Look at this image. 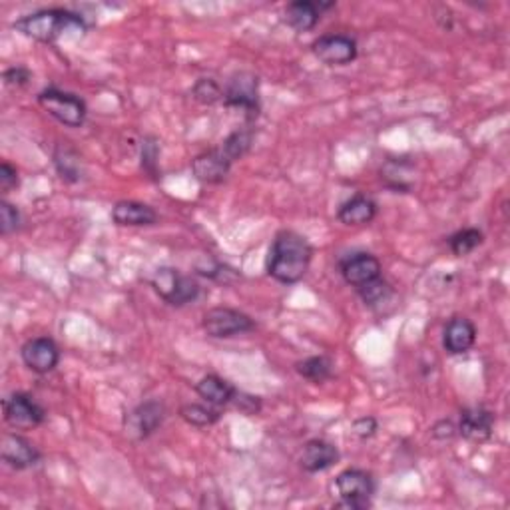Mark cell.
<instances>
[{
  "instance_id": "obj_1",
  "label": "cell",
  "mask_w": 510,
  "mask_h": 510,
  "mask_svg": "<svg viewBox=\"0 0 510 510\" xmlns=\"http://www.w3.org/2000/svg\"><path fill=\"white\" fill-rule=\"evenodd\" d=\"M311 257L313 249L303 236L295 231H281L271 246L267 273L279 283H297L310 270Z\"/></svg>"
},
{
  "instance_id": "obj_2",
  "label": "cell",
  "mask_w": 510,
  "mask_h": 510,
  "mask_svg": "<svg viewBox=\"0 0 510 510\" xmlns=\"http://www.w3.org/2000/svg\"><path fill=\"white\" fill-rule=\"evenodd\" d=\"M14 28L22 32L24 36L40 40V43H54L56 38L68 35V32H80L82 35L86 24L82 16L52 8V11H40L24 16V19L14 22Z\"/></svg>"
},
{
  "instance_id": "obj_3",
  "label": "cell",
  "mask_w": 510,
  "mask_h": 510,
  "mask_svg": "<svg viewBox=\"0 0 510 510\" xmlns=\"http://www.w3.org/2000/svg\"><path fill=\"white\" fill-rule=\"evenodd\" d=\"M335 490L339 497V508L363 510L371 506L375 484L369 473L359 471V468H349V471H343L335 479Z\"/></svg>"
},
{
  "instance_id": "obj_4",
  "label": "cell",
  "mask_w": 510,
  "mask_h": 510,
  "mask_svg": "<svg viewBox=\"0 0 510 510\" xmlns=\"http://www.w3.org/2000/svg\"><path fill=\"white\" fill-rule=\"evenodd\" d=\"M38 102L48 114L59 120L60 124L80 128L86 120V104L76 94L62 92L59 88H46L38 94Z\"/></svg>"
},
{
  "instance_id": "obj_5",
  "label": "cell",
  "mask_w": 510,
  "mask_h": 510,
  "mask_svg": "<svg viewBox=\"0 0 510 510\" xmlns=\"http://www.w3.org/2000/svg\"><path fill=\"white\" fill-rule=\"evenodd\" d=\"M152 286L169 305H185L200 295L198 281L188 278V275H182L177 270H172V267H160L153 273Z\"/></svg>"
},
{
  "instance_id": "obj_6",
  "label": "cell",
  "mask_w": 510,
  "mask_h": 510,
  "mask_svg": "<svg viewBox=\"0 0 510 510\" xmlns=\"http://www.w3.org/2000/svg\"><path fill=\"white\" fill-rule=\"evenodd\" d=\"M255 327L254 319L249 315L241 313L231 307H214L204 315V329L209 337L228 339L233 335L247 333Z\"/></svg>"
},
{
  "instance_id": "obj_7",
  "label": "cell",
  "mask_w": 510,
  "mask_h": 510,
  "mask_svg": "<svg viewBox=\"0 0 510 510\" xmlns=\"http://www.w3.org/2000/svg\"><path fill=\"white\" fill-rule=\"evenodd\" d=\"M4 419L12 428H35L44 420V409L32 399V396L24 393H14L4 399Z\"/></svg>"
},
{
  "instance_id": "obj_8",
  "label": "cell",
  "mask_w": 510,
  "mask_h": 510,
  "mask_svg": "<svg viewBox=\"0 0 510 510\" xmlns=\"http://www.w3.org/2000/svg\"><path fill=\"white\" fill-rule=\"evenodd\" d=\"M313 54L329 67H345L357 59V43L345 35H329L315 40Z\"/></svg>"
},
{
  "instance_id": "obj_9",
  "label": "cell",
  "mask_w": 510,
  "mask_h": 510,
  "mask_svg": "<svg viewBox=\"0 0 510 510\" xmlns=\"http://www.w3.org/2000/svg\"><path fill=\"white\" fill-rule=\"evenodd\" d=\"M224 100L228 106L241 108L249 112V114H257V76L252 75V72H238L236 76H231L228 88H225Z\"/></svg>"
},
{
  "instance_id": "obj_10",
  "label": "cell",
  "mask_w": 510,
  "mask_h": 510,
  "mask_svg": "<svg viewBox=\"0 0 510 510\" xmlns=\"http://www.w3.org/2000/svg\"><path fill=\"white\" fill-rule=\"evenodd\" d=\"M20 355H22L24 365L40 375L51 373V371L59 365V361H60L59 347H56L52 339H48V337L30 339V341L24 343Z\"/></svg>"
},
{
  "instance_id": "obj_11",
  "label": "cell",
  "mask_w": 510,
  "mask_h": 510,
  "mask_svg": "<svg viewBox=\"0 0 510 510\" xmlns=\"http://www.w3.org/2000/svg\"><path fill=\"white\" fill-rule=\"evenodd\" d=\"M164 412H166L164 404L158 401L142 403L140 407H136L126 417V423H124L126 433L136 441L148 439V436L161 425V420H164Z\"/></svg>"
},
{
  "instance_id": "obj_12",
  "label": "cell",
  "mask_w": 510,
  "mask_h": 510,
  "mask_svg": "<svg viewBox=\"0 0 510 510\" xmlns=\"http://www.w3.org/2000/svg\"><path fill=\"white\" fill-rule=\"evenodd\" d=\"M0 455H3L4 463L16 468V471L35 467L40 459V452L32 447V443H28L24 436L12 433H6L3 436V443H0Z\"/></svg>"
},
{
  "instance_id": "obj_13",
  "label": "cell",
  "mask_w": 510,
  "mask_h": 510,
  "mask_svg": "<svg viewBox=\"0 0 510 510\" xmlns=\"http://www.w3.org/2000/svg\"><path fill=\"white\" fill-rule=\"evenodd\" d=\"M341 273L349 286L359 289L365 283L381 278V262L371 254H357L345 259L341 263Z\"/></svg>"
},
{
  "instance_id": "obj_14",
  "label": "cell",
  "mask_w": 510,
  "mask_h": 510,
  "mask_svg": "<svg viewBox=\"0 0 510 510\" xmlns=\"http://www.w3.org/2000/svg\"><path fill=\"white\" fill-rule=\"evenodd\" d=\"M231 164L233 161L225 156L222 148H217L200 153V156L193 160L192 169L193 176H196L201 184H220L225 180V176H228Z\"/></svg>"
},
{
  "instance_id": "obj_15",
  "label": "cell",
  "mask_w": 510,
  "mask_h": 510,
  "mask_svg": "<svg viewBox=\"0 0 510 510\" xmlns=\"http://www.w3.org/2000/svg\"><path fill=\"white\" fill-rule=\"evenodd\" d=\"M476 341V327L465 318H455L447 323L443 333V345L451 355H463L473 349Z\"/></svg>"
},
{
  "instance_id": "obj_16",
  "label": "cell",
  "mask_w": 510,
  "mask_h": 510,
  "mask_svg": "<svg viewBox=\"0 0 510 510\" xmlns=\"http://www.w3.org/2000/svg\"><path fill=\"white\" fill-rule=\"evenodd\" d=\"M492 427H495V417H492V412L483 407H475L463 411L459 423V433L468 441L483 443L492 435Z\"/></svg>"
},
{
  "instance_id": "obj_17",
  "label": "cell",
  "mask_w": 510,
  "mask_h": 510,
  "mask_svg": "<svg viewBox=\"0 0 510 510\" xmlns=\"http://www.w3.org/2000/svg\"><path fill=\"white\" fill-rule=\"evenodd\" d=\"M337 459L339 452L333 444L321 439H313L303 447L299 463H302L303 471L307 473H321L327 471L329 467H333L337 463Z\"/></svg>"
},
{
  "instance_id": "obj_18",
  "label": "cell",
  "mask_w": 510,
  "mask_h": 510,
  "mask_svg": "<svg viewBox=\"0 0 510 510\" xmlns=\"http://www.w3.org/2000/svg\"><path fill=\"white\" fill-rule=\"evenodd\" d=\"M333 4H321V3H310V0H297L286 8V22L297 32H307L318 27L321 19V12Z\"/></svg>"
},
{
  "instance_id": "obj_19",
  "label": "cell",
  "mask_w": 510,
  "mask_h": 510,
  "mask_svg": "<svg viewBox=\"0 0 510 510\" xmlns=\"http://www.w3.org/2000/svg\"><path fill=\"white\" fill-rule=\"evenodd\" d=\"M112 220L118 225H128V228H144V225L156 224L158 214L140 201H118L112 209Z\"/></svg>"
},
{
  "instance_id": "obj_20",
  "label": "cell",
  "mask_w": 510,
  "mask_h": 510,
  "mask_svg": "<svg viewBox=\"0 0 510 510\" xmlns=\"http://www.w3.org/2000/svg\"><path fill=\"white\" fill-rule=\"evenodd\" d=\"M377 216L375 201L367 196H355L339 208L337 217L345 225H365Z\"/></svg>"
},
{
  "instance_id": "obj_21",
  "label": "cell",
  "mask_w": 510,
  "mask_h": 510,
  "mask_svg": "<svg viewBox=\"0 0 510 510\" xmlns=\"http://www.w3.org/2000/svg\"><path fill=\"white\" fill-rule=\"evenodd\" d=\"M196 391L201 399H206L209 404H216V407H222V404L231 403L238 395L236 387L217 375H208L201 379V381L196 385Z\"/></svg>"
},
{
  "instance_id": "obj_22",
  "label": "cell",
  "mask_w": 510,
  "mask_h": 510,
  "mask_svg": "<svg viewBox=\"0 0 510 510\" xmlns=\"http://www.w3.org/2000/svg\"><path fill=\"white\" fill-rule=\"evenodd\" d=\"M331 361L327 357H310L297 363V373L313 383H323L331 377Z\"/></svg>"
},
{
  "instance_id": "obj_23",
  "label": "cell",
  "mask_w": 510,
  "mask_h": 510,
  "mask_svg": "<svg viewBox=\"0 0 510 510\" xmlns=\"http://www.w3.org/2000/svg\"><path fill=\"white\" fill-rule=\"evenodd\" d=\"M180 415L185 423H190L193 427H209L220 419V412L206 407V404H198V403L184 404Z\"/></svg>"
},
{
  "instance_id": "obj_24",
  "label": "cell",
  "mask_w": 510,
  "mask_h": 510,
  "mask_svg": "<svg viewBox=\"0 0 510 510\" xmlns=\"http://www.w3.org/2000/svg\"><path fill=\"white\" fill-rule=\"evenodd\" d=\"M252 140H254L252 129H238V132H233L228 137V140L222 144V152L231 161H236L241 156H246V152L249 150V145H252Z\"/></svg>"
},
{
  "instance_id": "obj_25",
  "label": "cell",
  "mask_w": 510,
  "mask_h": 510,
  "mask_svg": "<svg viewBox=\"0 0 510 510\" xmlns=\"http://www.w3.org/2000/svg\"><path fill=\"white\" fill-rule=\"evenodd\" d=\"M483 244V233L479 230H463L451 238V249L452 254L463 257L475 252L476 247Z\"/></svg>"
},
{
  "instance_id": "obj_26",
  "label": "cell",
  "mask_w": 510,
  "mask_h": 510,
  "mask_svg": "<svg viewBox=\"0 0 510 510\" xmlns=\"http://www.w3.org/2000/svg\"><path fill=\"white\" fill-rule=\"evenodd\" d=\"M357 291H359V295L363 297V302L371 307L381 305L387 302L388 297H391V287H388L381 278L365 283V286H361Z\"/></svg>"
},
{
  "instance_id": "obj_27",
  "label": "cell",
  "mask_w": 510,
  "mask_h": 510,
  "mask_svg": "<svg viewBox=\"0 0 510 510\" xmlns=\"http://www.w3.org/2000/svg\"><path fill=\"white\" fill-rule=\"evenodd\" d=\"M193 96H196V100H200L201 104H216L224 98V92L216 80L201 78L198 80L196 86H193Z\"/></svg>"
},
{
  "instance_id": "obj_28",
  "label": "cell",
  "mask_w": 510,
  "mask_h": 510,
  "mask_svg": "<svg viewBox=\"0 0 510 510\" xmlns=\"http://www.w3.org/2000/svg\"><path fill=\"white\" fill-rule=\"evenodd\" d=\"M19 225H20L19 209L12 204H8V201H3V204H0V231H3V236H11L12 231L19 230Z\"/></svg>"
},
{
  "instance_id": "obj_29",
  "label": "cell",
  "mask_w": 510,
  "mask_h": 510,
  "mask_svg": "<svg viewBox=\"0 0 510 510\" xmlns=\"http://www.w3.org/2000/svg\"><path fill=\"white\" fill-rule=\"evenodd\" d=\"M56 166H59V172L67 180H78V160L70 150H59L56 153Z\"/></svg>"
},
{
  "instance_id": "obj_30",
  "label": "cell",
  "mask_w": 510,
  "mask_h": 510,
  "mask_svg": "<svg viewBox=\"0 0 510 510\" xmlns=\"http://www.w3.org/2000/svg\"><path fill=\"white\" fill-rule=\"evenodd\" d=\"M16 185H19V172L4 161V164L0 166V190H3V193H6L16 188Z\"/></svg>"
},
{
  "instance_id": "obj_31",
  "label": "cell",
  "mask_w": 510,
  "mask_h": 510,
  "mask_svg": "<svg viewBox=\"0 0 510 510\" xmlns=\"http://www.w3.org/2000/svg\"><path fill=\"white\" fill-rule=\"evenodd\" d=\"M377 431V420L373 417H361L353 423V433L359 436V439H371Z\"/></svg>"
},
{
  "instance_id": "obj_32",
  "label": "cell",
  "mask_w": 510,
  "mask_h": 510,
  "mask_svg": "<svg viewBox=\"0 0 510 510\" xmlns=\"http://www.w3.org/2000/svg\"><path fill=\"white\" fill-rule=\"evenodd\" d=\"M30 80V72L22 67H16L4 72V82L8 86H24Z\"/></svg>"
},
{
  "instance_id": "obj_33",
  "label": "cell",
  "mask_w": 510,
  "mask_h": 510,
  "mask_svg": "<svg viewBox=\"0 0 510 510\" xmlns=\"http://www.w3.org/2000/svg\"><path fill=\"white\" fill-rule=\"evenodd\" d=\"M156 156H158V148L156 144L152 140L144 144V150H142V166L148 169V172H156Z\"/></svg>"
},
{
  "instance_id": "obj_34",
  "label": "cell",
  "mask_w": 510,
  "mask_h": 510,
  "mask_svg": "<svg viewBox=\"0 0 510 510\" xmlns=\"http://www.w3.org/2000/svg\"><path fill=\"white\" fill-rule=\"evenodd\" d=\"M455 431L457 428L451 423V420H441V423L433 428V435L436 436V439H451V436L455 435Z\"/></svg>"
}]
</instances>
